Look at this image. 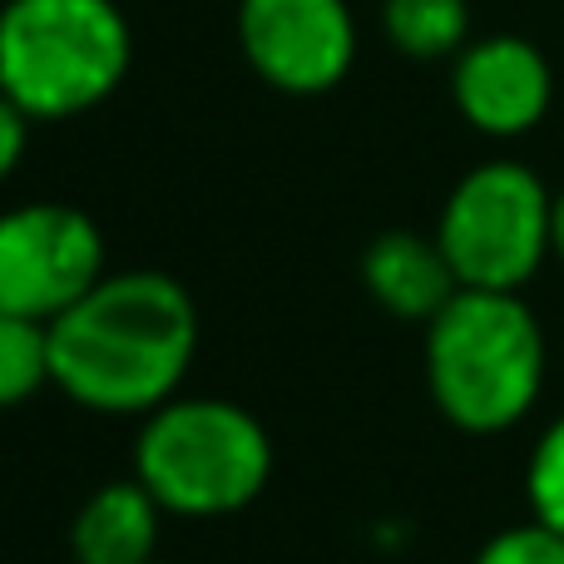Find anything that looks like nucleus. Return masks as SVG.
I'll return each mask as SVG.
<instances>
[{"instance_id":"15","label":"nucleus","mask_w":564,"mask_h":564,"mask_svg":"<svg viewBox=\"0 0 564 564\" xmlns=\"http://www.w3.org/2000/svg\"><path fill=\"white\" fill-rule=\"evenodd\" d=\"M25 149H30V119L20 115L6 95H0V184H6V178L20 169Z\"/></svg>"},{"instance_id":"16","label":"nucleus","mask_w":564,"mask_h":564,"mask_svg":"<svg viewBox=\"0 0 564 564\" xmlns=\"http://www.w3.org/2000/svg\"><path fill=\"white\" fill-rule=\"evenodd\" d=\"M550 248H555V258L564 263V188L555 194V214H550Z\"/></svg>"},{"instance_id":"1","label":"nucleus","mask_w":564,"mask_h":564,"mask_svg":"<svg viewBox=\"0 0 564 564\" xmlns=\"http://www.w3.org/2000/svg\"><path fill=\"white\" fill-rule=\"evenodd\" d=\"M198 357V307L159 268L105 273L50 322V387L95 416H149Z\"/></svg>"},{"instance_id":"3","label":"nucleus","mask_w":564,"mask_h":564,"mask_svg":"<svg viewBox=\"0 0 564 564\" xmlns=\"http://www.w3.org/2000/svg\"><path fill=\"white\" fill-rule=\"evenodd\" d=\"M134 65V30L119 0H6L0 95L30 124H65L99 109Z\"/></svg>"},{"instance_id":"4","label":"nucleus","mask_w":564,"mask_h":564,"mask_svg":"<svg viewBox=\"0 0 564 564\" xmlns=\"http://www.w3.org/2000/svg\"><path fill=\"white\" fill-rule=\"evenodd\" d=\"M134 476L164 506V516H238L273 480V436L238 401L174 397L139 426Z\"/></svg>"},{"instance_id":"12","label":"nucleus","mask_w":564,"mask_h":564,"mask_svg":"<svg viewBox=\"0 0 564 564\" xmlns=\"http://www.w3.org/2000/svg\"><path fill=\"white\" fill-rule=\"evenodd\" d=\"M50 387V327L0 312V411L25 406Z\"/></svg>"},{"instance_id":"2","label":"nucleus","mask_w":564,"mask_h":564,"mask_svg":"<svg viewBox=\"0 0 564 564\" xmlns=\"http://www.w3.org/2000/svg\"><path fill=\"white\" fill-rule=\"evenodd\" d=\"M545 327L520 292L460 288L426 322V391L466 436H500L545 391Z\"/></svg>"},{"instance_id":"7","label":"nucleus","mask_w":564,"mask_h":564,"mask_svg":"<svg viewBox=\"0 0 564 564\" xmlns=\"http://www.w3.org/2000/svg\"><path fill=\"white\" fill-rule=\"evenodd\" d=\"M234 25L248 69L292 99L332 95L361 50L347 0H238Z\"/></svg>"},{"instance_id":"8","label":"nucleus","mask_w":564,"mask_h":564,"mask_svg":"<svg viewBox=\"0 0 564 564\" xmlns=\"http://www.w3.org/2000/svg\"><path fill=\"white\" fill-rule=\"evenodd\" d=\"M451 99L476 134L520 139L550 115L555 75L525 35H480L451 59Z\"/></svg>"},{"instance_id":"17","label":"nucleus","mask_w":564,"mask_h":564,"mask_svg":"<svg viewBox=\"0 0 564 564\" xmlns=\"http://www.w3.org/2000/svg\"><path fill=\"white\" fill-rule=\"evenodd\" d=\"M149 564H164V560H149Z\"/></svg>"},{"instance_id":"6","label":"nucleus","mask_w":564,"mask_h":564,"mask_svg":"<svg viewBox=\"0 0 564 564\" xmlns=\"http://www.w3.org/2000/svg\"><path fill=\"white\" fill-rule=\"evenodd\" d=\"M105 273V234L85 208L40 198L0 214V312L50 327Z\"/></svg>"},{"instance_id":"14","label":"nucleus","mask_w":564,"mask_h":564,"mask_svg":"<svg viewBox=\"0 0 564 564\" xmlns=\"http://www.w3.org/2000/svg\"><path fill=\"white\" fill-rule=\"evenodd\" d=\"M470 564H564V535L530 516L525 525H510L500 535H490Z\"/></svg>"},{"instance_id":"11","label":"nucleus","mask_w":564,"mask_h":564,"mask_svg":"<svg viewBox=\"0 0 564 564\" xmlns=\"http://www.w3.org/2000/svg\"><path fill=\"white\" fill-rule=\"evenodd\" d=\"M381 30L406 59H456L470 45L466 0H381Z\"/></svg>"},{"instance_id":"9","label":"nucleus","mask_w":564,"mask_h":564,"mask_svg":"<svg viewBox=\"0 0 564 564\" xmlns=\"http://www.w3.org/2000/svg\"><path fill=\"white\" fill-rule=\"evenodd\" d=\"M361 288H367L371 302L387 307L391 317L431 322L460 292V282L451 273L436 234L421 238V234H411V228H391V234L371 238L367 253H361Z\"/></svg>"},{"instance_id":"5","label":"nucleus","mask_w":564,"mask_h":564,"mask_svg":"<svg viewBox=\"0 0 564 564\" xmlns=\"http://www.w3.org/2000/svg\"><path fill=\"white\" fill-rule=\"evenodd\" d=\"M555 194L520 159H486L456 178L436 218V243L460 288L520 292L545 268Z\"/></svg>"},{"instance_id":"10","label":"nucleus","mask_w":564,"mask_h":564,"mask_svg":"<svg viewBox=\"0 0 564 564\" xmlns=\"http://www.w3.org/2000/svg\"><path fill=\"white\" fill-rule=\"evenodd\" d=\"M159 525L164 506L149 496L144 480H105L69 520V555L75 564H149L159 550Z\"/></svg>"},{"instance_id":"13","label":"nucleus","mask_w":564,"mask_h":564,"mask_svg":"<svg viewBox=\"0 0 564 564\" xmlns=\"http://www.w3.org/2000/svg\"><path fill=\"white\" fill-rule=\"evenodd\" d=\"M525 500H530V516H535L540 525H550L564 535V416L550 421L545 436H540L535 451H530Z\"/></svg>"}]
</instances>
